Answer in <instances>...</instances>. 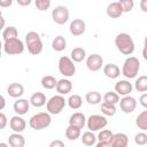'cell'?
Returning <instances> with one entry per match:
<instances>
[{
    "label": "cell",
    "instance_id": "6da1fadb",
    "mask_svg": "<svg viewBox=\"0 0 147 147\" xmlns=\"http://www.w3.org/2000/svg\"><path fill=\"white\" fill-rule=\"evenodd\" d=\"M115 45L117 49L124 55H131L134 52V41L129 33H118L115 37Z\"/></svg>",
    "mask_w": 147,
    "mask_h": 147
},
{
    "label": "cell",
    "instance_id": "7a4b0ae2",
    "mask_svg": "<svg viewBox=\"0 0 147 147\" xmlns=\"http://www.w3.org/2000/svg\"><path fill=\"white\" fill-rule=\"evenodd\" d=\"M25 46L28 48V52L32 55H38L42 52L44 45L41 41V38L39 33L36 31H30L25 34Z\"/></svg>",
    "mask_w": 147,
    "mask_h": 147
},
{
    "label": "cell",
    "instance_id": "3957f363",
    "mask_svg": "<svg viewBox=\"0 0 147 147\" xmlns=\"http://www.w3.org/2000/svg\"><path fill=\"white\" fill-rule=\"evenodd\" d=\"M51 123H52V117L48 111L47 113H45V111L38 113V114L33 115L29 121L31 129H33L36 131H40V130L48 127L51 125Z\"/></svg>",
    "mask_w": 147,
    "mask_h": 147
},
{
    "label": "cell",
    "instance_id": "277c9868",
    "mask_svg": "<svg viewBox=\"0 0 147 147\" xmlns=\"http://www.w3.org/2000/svg\"><path fill=\"white\" fill-rule=\"evenodd\" d=\"M140 70V62L137 57L134 56H129L125 59L123 67H122V74L124 75L125 78H136L138 72Z\"/></svg>",
    "mask_w": 147,
    "mask_h": 147
},
{
    "label": "cell",
    "instance_id": "5b68a950",
    "mask_svg": "<svg viewBox=\"0 0 147 147\" xmlns=\"http://www.w3.org/2000/svg\"><path fill=\"white\" fill-rule=\"evenodd\" d=\"M24 42L20 38L3 40V52L8 55H18L24 52Z\"/></svg>",
    "mask_w": 147,
    "mask_h": 147
},
{
    "label": "cell",
    "instance_id": "8992f818",
    "mask_svg": "<svg viewBox=\"0 0 147 147\" xmlns=\"http://www.w3.org/2000/svg\"><path fill=\"white\" fill-rule=\"evenodd\" d=\"M65 103H67V101H65L64 96L62 94H57V95H53L47 101L46 108L51 115H57L64 109Z\"/></svg>",
    "mask_w": 147,
    "mask_h": 147
},
{
    "label": "cell",
    "instance_id": "52a82bcc",
    "mask_svg": "<svg viewBox=\"0 0 147 147\" xmlns=\"http://www.w3.org/2000/svg\"><path fill=\"white\" fill-rule=\"evenodd\" d=\"M59 71L64 77H72L76 74V65L71 57L61 56L59 60Z\"/></svg>",
    "mask_w": 147,
    "mask_h": 147
},
{
    "label": "cell",
    "instance_id": "ba28073f",
    "mask_svg": "<svg viewBox=\"0 0 147 147\" xmlns=\"http://www.w3.org/2000/svg\"><path fill=\"white\" fill-rule=\"evenodd\" d=\"M108 124V119L106 118L105 115H91L88 118H87V122H86V126L90 131H100L102 129H105Z\"/></svg>",
    "mask_w": 147,
    "mask_h": 147
},
{
    "label": "cell",
    "instance_id": "9c48e42d",
    "mask_svg": "<svg viewBox=\"0 0 147 147\" xmlns=\"http://www.w3.org/2000/svg\"><path fill=\"white\" fill-rule=\"evenodd\" d=\"M52 18L59 25H62V24L67 23L68 20H69V10H68V8L64 7V6L55 7L52 10Z\"/></svg>",
    "mask_w": 147,
    "mask_h": 147
},
{
    "label": "cell",
    "instance_id": "30bf717a",
    "mask_svg": "<svg viewBox=\"0 0 147 147\" xmlns=\"http://www.w3.org/2000/svg\"><path fill=\"white\" fill-rule=\"evenodd\" d=\"M119 108L123 113L125 114H131L136 110L137 108V100L131 96L130 94L129 95H124L121 100H119Z\"/></svg>",
    "mask_w": 147,
    "mask_h": 147
},
{
    "label": "cell",
    "instance_id": "8fae6325",
    "mask_svg": "<svg viewBox=\"0 0 147 147\" xmlns=\"http://www.w3.org/2000/svg\"><path fill=\"white\" fill-rule=\"evenodd\" d=\"M103 65V59L101 55L94 53L86 57V67L90 71H99Z\"/></svg>",
    "mask_w": 147,
    "mask_h": 147
},
{
    "label": "cell",
    "instance_id": "7c38bea8",
    "mask_svg": "<svg viewBox=\"0 0 147 147\" xmlns=\"http://www.w3.org/2000/svg\"><path fill=\"white\" fill-rule=\"evenodd\" d=\"M9 127L13 132H23L26 127V122L22 117V115H15L9 121Z\"/></svg>",
    "mask_w": 147,
    "mask_h": 147
},
{
    "label": "cell",
    "instance_id": "4fadbf2b",
    "mask_svg": "<svg viewBox=\"0 0 147 147\" xmlns=\"http://www.w3.org/2000/svg\"><path fill=\"white\" fill-rule=\"evenodd\" d=\"M85 30H86V24L82 18H75L69 25V31L75 37L82 36L85 32Z\"/></svg>",
    "mask_w": 147,
    "mask_h": 147
},
{
    "label": "cell",
    "instance_id": "5bb4252c",
    "mask_svg": "<svg viewBox=\"0 0 147 147\" xmlns=\"http://www.w3.org/2000/svg\"><path fill=\"white\" fill-rule=\"evenodd\" d=\"M113 136H114V133L110 130H101L96 137L98 138L96 146L98 147H110Z\"/></svg>",
    "mask_w": 147,
    "mask_h": 147
},
{
    "label": "cell",
    "instance_id": "9a60e30c",
    "mask_svg": "<svg viewBox=\"0 0 147 147\" xmlns=\"http://www.w3.org/2000/svg\"><path fill=\"white\" fill-rule=\"evenodd\" d=\"M133 90V86L132 84L126 80V79H122V80H118L116 84H115V92H117L119 95H129Z\"/></svg>",
    "mask_w": 147,
    "mask_h": 147
},
{
    "label": "cell",
    "instance_id": "2e32d148",
    "mask_svg": "<svg viewBox=\"0 0 147 147\" xmlns=\"http://www.w3.org/2000/svg\"><path fill=\"white\" fill-rule=\"evenodd\" d=\"M30 100L28 101L26 99H21L18 98L14 105H13V108H14V111L17 114V115H25L28 111H29V108H30Z\"/></svg>",
    "mask_w": 147,
    "mask_h": 147
},
{
    "label": "cell",
    "instance_id": "e0dca14e",
    "mask_svg": "<svg viewBox=\"0 0 147 147\" xmlns=\"http://www.w3.org/2000/svg\"><path fill=\"white\" fill-rule=\"evenodd\" d=\"M106 13L107 15L110 17V18H118L122 16V14L124 13L123 11V8L121 6V3L117 1V2H111L107 6V9H106Z\"/></svg>",
    "mask_w": 147,
    "mask_h": 147
},
{
    "label": "cell",
    "instance_id": "ac0fdd59",
    "mask_svg": "<svg viewBox=\"0 0 147 147\" xmlns=\"http://www.w3.org/2000/svg\"><path fill=\"white\" fill-rule=\"evenodd\" d=\"M56 92L59 94H62V95H65V94H69L72 90V83L67 79V78H62L60 80H57V84H56Z\"/></svg>",
    "mask_w": 147,
    "mask_h": 147
},
{
    "label": "cell",
    "instance_id": "d6986e66",
    "mask_svg": "<svg viewBox=\"0 0 147 147\" xmlns=\"http://www.w3.org/2000/svg\"><path fill=\"white\" fill-rule=\"evenodd\" d=\"M127 145H129V138L125 133L123 132L114 133L110 147H126Z\"/></svg>",
    "mask_w": 147,
    "mask_h": 147
},
{
    "label": "cell",
    "instance_id": "ffe728a7",
    "mask_svg": "<svg viewBox=\"0 0 147 147\" xmlns=\"http://www.w3.org/2000/svg\"><path fill=\"white\" fill-rule=\"evenodd\" d=\"M7 93H8L9 96L18 99V98H21L24 94V87L20 83H11L7 87Z\"/></svg>",
    "mask_w": 147,
    "mask_h": 147
},
{
    "label": "cell",
    "instance_id": "44dd1931",
    "mask_svg": "<svg viewBox=\"0 0 147 147\" xmlns=\"http://www.w3.org/2000/svg\"><path fill=\"white\" fill-rule=\"evenodd\" d=\"M86 122H87V118L83 113H74L69 117V124L78 126L80 129H83L86 125Z\"/></svg>",
    "mask_w": 147,
    "mask_h": 147
},
{
    "label": "cell",
    "instance_id": "7402d4cb",
    "mask_svg": "<svg viewBox=\"0 0 147 147\" xmlns=\"http://www.w3.org/2000/svg\"><path fill=\"white\" fill-rule=\"evenodd\" d=\"M103 74H105L106 77H108L110 79H115L121 75V71H119V68L116 64L108 63L103 67Z\"/></svg>",
    "mask_w": 147,
    "mask_h": 147
},
{
    "label": "cell",
    "instance_id": "603a6c76",
    "mask_svg": "<svg viewBox=\"0 0 147 147\" xmlns=\"http://www.w3.org/2000/svg\"><path fill=\"white\" fill-rule=\"evenodd\" d=\"M30 103L36 108H40L47 103L46 102V95L42 92H36L30 96Z\"/></svg>",
    "mask_w": 147,
    "mask_h": 147
},
{
    "label": "cell",
    "instance_id": "cb8c5ba5",
    "mask_svg": "<svg viewBox=\"0 0 147 147\" xmlns=\"http://www.w3.org/2000/svg\"><path fill=\"white\" fill-rule=\"evenodd\" d=\"M8 144L11 147H23L25 145V139L20 132H14L9 136Z\"/></svg>",
    "mask_w": 147,
    "mask_h": 147
},
{
    "label": "cell",
    "instance_id": "d4e9b609",
    "mask_svg": "<svg viewBox=\"0 0 147 147\" xmlns=\"http://www.w3.org/2000/svg\"><path fill=\"white\" fill-rule=\"evenodd\" d=\"M82 134V129L78 127V126H75V125H70L67 127L65 130V137L68 140L70 141H74V140H77Z\"/></svg>",
    "mask_w": 147,
    "mask_h": 147
},
{
    "label": "cell",
    "instance_id": "484cf974",
    "mask_svg": "<svg viewBox=\"0 0 147 147\" xmlns=\"http://www.w3.org/2000/svg\"><path fill=\"white\" fill-rule=\"evenodd\" d=\"M70 57L74 62H83L86 59V51L83 47H75L70 53Z\"/></svg>",
    "mask_w": 147,
    "mask_h": 147
},
{
    "label": "cell",
    "instance_id": "4316f807",
    "mask_svg": "<svg viewBox=\"0 0 147 147\" xmlns=\"http://www.w3.org/2000/svg\"><path fill=\"white\" fill-rule=\"evenodd\" d=\"M67 47V40L63 36H56L52 41V48L55 52H62Z\"/></svg>",
    "mask_w": 147,
    "mask_h": 147
},
{
    "label": "cell",
    "instance_id": "83f0119b",
    "mask_svg": "<svg viewBox=\"0 0 147 147\" xmlns=\"http://www.w3.org/2000/svg\"><path fill=\"white\" fill-rule=\"evenodd\" d=\"M82 142L85 145V146H94V145H96V137H95V134L93 133V131H86V132H84L83 133V136H82Z\"/></svg>",
    "mask_w": 147,
    "mask_h": 147
},
{
    "label": "cell",
    "instance_id": "f1b7e54d",
    "mask_svg": "<svg viewBox=\"0 0 147 147\" xmlns=\"http://www.w3.org/2000/svg\"><path fill=\"white\" fill-rule=\"evenodd\" d=\"M67 102H68V106L71 109H79L83 105V99L79 94H72V95L69 96Z\"/></svg>",
    "mask_w": 147,
    "mask_h": 147
},
{
    "label": "cell",
    "instance_id": "f546056e",
    "mask_svg": "<svg viewBox=\"0 0 147 147\" xmlns=\"http://www.w3.org/2000/svg\"><path fill=\"white\" fill-rule=\"evenodd\" d=\"M136 125L141 131H147V110L141 111L136 118Z\"/></svg>",
    "mask_w": 147,
    "mask_h": 147
},
{
    "label": "cell",
    "instance_id": "4dcf8cb0",
    "mask_svg": "<svg viewBox=\"0 0 147 147\" xmlns=\"http://www.w3.org/2000/svg\"><path fill=\"white\" fill-rule=\"evenodd\" d=\"M56 84H57V80L53 76L47 75V76H44L41 78V86L44 88H46V90H53V88H55L56 87Z\"/></svg>",
    "mask_w": 147,
    "mask_h": 147
},
{
    "label": "cell",
    "instance_id": "1f68e13d",
    "mask_svg": "<svg viewBox=\"0 0 147 147\" xmlns=\"http://www.w3.org/2000/svg\"><path fill=\"white\" fill-rule=\"evenodd\" d=\"M85 100L87 101V103L90 105H98L101 102V94L96 91H90L86 93L85 95Z\"/></svg>",
    "mask_w": 147,
    "mask_h": 147
},
{
    "label": "cell",
    "instance_id": "d6a6232c",
    "mask_svg": "<svg viewBox=\"0 0 147 147\" xmlns=\"http://www.w3.org/2000/svg\"><path fill=\"white\" fill-rule=\"evenodd\" d=\"M116 105H113V103H109V102H106L103 101L101 103V113L105 115V116H114L116 114Z\"/></svg>",
    "mask_w": 147,
    "mask_h": 147
},
{
    "label": "cell",
    "instance_id": "836d02e7",
    "mask_svg": "<svg viewBox=\"0 0 147 147\" xmlns=\"http://www.w3.org/2000/svg\"><path fill=\"white\" fill-rule=\"evenodd\" d=\"M17 36H18V31L15 26H7L2 31V39L3 40L11 39V38H17Z\"/></svg>",
    "mask_w": 147,
    "mask_h": 147
},
{
    "label": "cell",
    "instance_id": "e575fe53",
    "mask_svg": "<svg viewBox=\"0 0 147 147\" xmlns=\"http://www.w3.org/2000/svg\"><path fill=\"white\" fill-rule=\"evenodd\" d=\"M134 88L138 92H146L147 91V76H140L134 83Z\"/></svg>",
    "mask_w": 147,
    "mask_h": 147
},
{
    "label": "cell",
    "instance_id": "d590c367",
    "mask_svg": "<svg viewBox=\"0 0 147 147\" xmlns=\"http://www.w3.org/2000/svg\"><path fill=\"white\" fill-rule=\"evenodd\" d=\"M103 101L113 103V105H116V103L119 102V94L117 92H107L103 95Z\"/></svg>",
    "mask_w": 147,
    "mask_h": 147
},
{
    "label": "cell",
    "instance_id": "8d00e7d4",
    "mask_svg": "<svg viewBox=\"0 0 147 147\" xmlns=\"http://www.w3.org/2000/svg\"><path fill=\"white\" fill-rule=\"evenodd\" d=\"M134 142L139 146H144L147 144V133H145V131H141L139 133H137L134 136Z\"/></svg>",
    "mask_w": 147,
    "mask_h": 147
},
{
    "label": "cell",
    "instance_id": "74e56055",
    "mask_svg": "<svg viewBox=\"0 0 147 147\" xmlns=\"http://www.w3.org/2000/svg\"><path fill=\"white\" fill-rule=\"evenodd\" d=\"M34 3L37 9H39L40 11L47 10L51 7V0H34Z\"/></svg>",
    "mask_w": 147,
    "mask_h": 147
},
{
    "label": "cell",
    "instance_id": "f35d334b",
    "mask_svg": "<svg viewBox=\"0 0 147 147\" xmlns=\"http://www.w3.org/2000/svg\"><path fill=\"white\" fill-rule=\"evenodd\" d=\"M118 2L121 3V6H122L124 13H129V11H131V10L133 9V7H134V2H133V0H119Z\"/></svg>",
    "mask_w": 147,
    "mask_h": 147
},
{
    "label": "cell",
    "instance_id": "ab89813d",
    "mask_svg": "<svg viewBox=\"0 0 147 147\" xmlns=\"http://www.w3.org/2000/svg\"><path fill=\"white\" fill-rule=\"evenodd\" d=\"M6 124H7V117L3 113L0 114V130H3L6 127Z\"/></svg>",
    "mask_w": 147,
    "mask_h": 147
},
{
    "label": "cell",
    "instance_id": "60d3db41",
    "mask_svg": "<svg viewBox=\"0 0 147 147\" xmlns=\"http://www.w3.org/2000/svg\"><path fill=\"white\" fill-rule=\"evenodd\" d=\"M139 102H140V105H141L144 108L147 109V93H144V94L140 95V98H139Z\"/></svg>",
    "mask_w": 147,
    "mask_h": 147
},
{
    "label": "cell",
    "instance_id": "b9f144b4",
    "mask_svg": "<svg viewBox=\"0 0 147 147\" xmlns=\"http://www.w3.org/2000/svg\"><path fill=\"white\" fill-rule=\"evenodd\" d=\"M49 147H64V142L61 140H53L49 144Z\"/></svg>",
    "mask_w": 147,
    "mask_h": 147
},
{
    "label": "cell",
    "instance_id": "7bdbcfd3",
    "mask_svg": "<svg viewBox=\"0 0 147 147\" xmlns=\"http://www.w3.org/2000/svg\"><path fill=\"white\" fill-rule=\"evenodd\" d=\"M13 5V0H0V6L2 8H6V7H10Z\"/></svg>",
    "mask_w": 147,
    "mask_h": 147
},
{
    "label": "cell",
    "instance_id": "ee69618b",
    "mask_svg": "<svg viewBox=\"0 0 147 147\" xmlns=\"http://www.w3.org/2000/svg\"><path fill=\"white\" fill-rule=\"evenodd\" d=\"M140 9L144 13H147V0H141L140 1Z\"/></svg>",
    "mask_w": 147,
    "mask_h": 147
},
{
    "label": "cell",
    "instance_id": "f6af8a7d",
    "mask_svg": "<svg viewBox=\"0 0 147 147\" xmlns=\"http://www.w3.org/2000/svg\"><path fill=\"white\" fill-rule=\"evenodd\" d=\"M16 1H17V3H18L20 6L26 7V6H29V5L31 3V1H32V0H16Z\"/></svg>",
    "mask_w": 147,
    "mask_h": 147
},
{
    "label": "cell",
    "instance_id": "bcb514c9",
    "mask_svg": "<svg viewBox=\"0 0 147 147\" xmlns=\"http://www.w3.org/2000/svg\"><path fill=\"white\" fill-rule=\"evenodd\" d=\"M0 100H1V106H0V109L2 110V109L5 108V105H6V100H5V96H3V95H1V96H0Z\"/></svg>",
    "mask_w": 147,
    "mask_h": 147
},
{
    "label": "cell",
    "instance_id": "7dc6e473",
    "mask_svg": "<svg viewBox=\"0 0 147 147\" xmlns=\"http://www.w3.org/2000/svg\"><path fill=\"white\" fill-rule=\"evenodd\" d=\"M142 57L147 61V47H144V49H142Z\"/></svg>",
    "mask_w": 147,
    "mask_h": 147
},
{
    "label": "cell",
    "instance_id": "c3c4849f",
    "mask_svg": "<svg viewBox=\"0 0 147 147\" xmlns=\"http://www.w3.org/2000/svg\"><path fill=\"white\" fill-rule=\"evenodd\" d=\"M144 44H145V47H147V36H146V38L144 40Z\"/></svg>",
    "mask_w": 147,
    "mask_h": 147
},
{
    "label": "cell",
    "instance_id": "681fc988",
    "mask_svg": "<svg viewBox=\"0 0 147 147\" xmlns=\"http://www.w3.org/2000/svg\"><path fill=\"white\" fill-rule=\"evenodd\" d=\"M6 146H7V145H6V144H3V142H1V144H0V147H6Z\"/></svg>",
    "mask_w": 147,
    "mask_h": 147
}]
</instances>
